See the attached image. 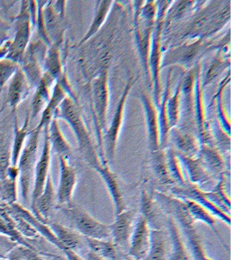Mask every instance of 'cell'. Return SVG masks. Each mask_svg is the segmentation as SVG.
Segmentation results:
<instances>
[{"label": "cell", "mask_w": 231, "mask_h": 260, "mask_svg": "<svg viewBox=\"0 0 231 260\" xmlns=\"http://www.w3.org/2000/svg\"><path fill=\"white\" fill-rule=\"evenodd\" d=\"M174 141L177 147L183 152V156L192 158L197 152L195 140L187 134L176 133Z\"/></svg>", "instance_id": "33"}, {"label": "cell", "mask_w": 231, "mask_h": 260, "mask_svg": "<svg viewBox=\"0 0 231 260\" xmlns=\"http://www.w3.org/2000/svg\"><path fill=\"white\" fill-rule=\"evenodd\" d=\"M20 68L17 62L5 58L0 60V94L5 85L11 81L12 77Z\"/></svg>", "instance_id": "34"}, {"label": "cell", "mask_w": 231, "mask_h": 260, "mask_svg": "<svg viewBox=\"0 0 231 260\" xmlns=\"http://www.w3.org/2000/svg\"><path fill=\"white\" fill-rule=\"evenodd\" d=\"M59 209L70 221L73 229L82 237L99 240L110 239L109 225L94 218L84 209L74 204L72 206H61Z\"/></svg>", "instance_id": "4"}, {"label": "cell", "mask_w": 231, "mask_h": 260, "mask_svg": "<svg viewBox=\"0 0 231 260\" xmlns=\"http://www.w3.org/2000/svg\"><path fill=\"white\" fill-rule=\"evenodd\" d=\"M30 112L28 111L23 126L20 127L17 115H13V139L12 146V166L17 167L22 150L29 136Z\"/></svg>", "instance_id": "22"}, {"label": "cell", "mask_w": 231, "mask_h": 260, "mask_svg": "<svg viewBox=\"0 0 231 260\" xmlns=\"http://www.w3.org/2000/svg\"><path fill=\"white\" fill-rule=\"evenodd\" d=\"M145 188L141 190V214L145 217L151 225V223L155 222V212L154 207V199Z\"/></svg>", "instance_id": "35"}, {"label": "cell", "mask_w": 231, "mask_h": 260, "mask_svg": "<svg viewBox=\"0 0 231 260\" xmlns=\"http://www.w3.org/2000/svg\"><path fill=\"white\" fill-rule=\"evenodd\" d=\"M168 188L172 196L177 197L178 199H189L198 203L201 206L204 207L207 210L210 211L215 217H218L223 222L230 226V215L227 214L214 203L211 202L205 194V190H202L198 186L188 184L184 187L172 186L168 187Z\"/></svg>", "instance_id": "10"}, {"label": "cell", "mask_w": 231, "mask_h": 260, "mask_svg": "<svg viewBox=\"0 0 231 260\" xmlns=\"http://www.w3.org/2000/svg\"><path fill=\"white\" fill-rule=\"evenodd\" d=\"M166 157H167L168 172L174 186L184 187L189 184L186 180L185 173L179 156H176L173 153H170L166 156Z\"/></svg>", "instance_id": "31"}, {"label": "cell", "mask_w": 231, "mask_h": 260, "mask_svg": "<svg viewBox=\"0 0 231 260\" xmlns=\"http://www.w3.org/2000/svg\"><path fill=\"white\" fill-rule=\"evenodd\" d=\"M151 241V225L145 217L140 213L136 219L127 255L135 260H145L149 254Z\"/></svg>", "instance_id": "9"}, {"label": "cell", "mask_w": 231, "mask_h": 260, "mask_svg": "<svg viewBox=\"0 0 231 260\" xmlns=\"http://www.w3.org/2000/svg\"><path fill=\"white\" fill-rule=\"evenodd\" d=\"M152 170L154 174L161 184L168 187L174 186L168 172L167 157L163 154H156L153 158Z\"/></svg>", "instance_id": "32"}, {"label": "cell", "mask_w": 231, "mask_h": 260, "mask_svg": "<svg viewBox=\"0 0 231 260\" xmlns=\"http://www.w3.org/2000/svg\"><path fill=\"white\" fill-rule=\"evenodd\" d=\"M226 176L221 175L218 178L216 185L210 190L205 191L209 200L214 203L221 210L230 215V199L226 193Z\"/></svg>", "instance_id": "28"}, {"label": "cell", "mask_w": 231, "mask_h": 260, "mask_svg": "<svg viewBox=\"0 0 231 260\" xmlns=\"http://www.w3.org/2000/svg\"><path fill=\"white\" fill-rule=\"evenodd\" d=\"M95 172L100 176L106 186L107 190L113 203L115 215L125 210L126 207L117 176L111 171V168H109L107 162L101 165Z\"/></svg>", "instance_id": "14"}, {"label": "cell", "mask_w": 231, "mask_h": 260, "mask_svg": "<svg viewBox=\"0 0 231 260\" xmlns=\"http://www.w3.org/2000/svg\"><path fill=\"white\" fill-rule=\"evenodd\" d=\"M65 2H46L43 8V17L46 34L50 45L61 44L64 32Z\"/></svg>", "instance_id": "8"}, {"label": "cell", "mask_w": 231, "mask_h": 260, "mask_svg": "<svg viewBox=\"0 0 231 260\" xmlns=\"http://www.w3.org/2000/svg\"><path fill=\"white\" fill-rule=\"evenodd\" d=\"M53 79L44 73L43 77L39 84L35 88V92L31 100V109L30 112V119H34L41 115L51 96V87L54 82Z\"/></svg>", "instance_id": "18"}, {"label": "cell", "mask_w": 231, "mask_h": 260, "mask_svg": "<svg viewBox=\"0 0 231 260\" xmlns=\"http://www.w3.org/2000/svg\"><path fill=\"white\" fill-rule=\"evenodd\" d=\"M137 215L135 209H126L115 215L114 221L109 224L112 241L127 254Z\"/></svg>", "instance_id": "11"}, {"label": "cell", "mask_w": 231, "mask_h": 260, "mask_svg": "<svg viewBox=\"0 0 231 260\" xmlns=\"http://www.w3.org/2000/svg\"><path fill=\"white\" fill-rule=\"evenodd\" d=\"M11 26L6 20L0 17V46L9 40V32Z\"/></svg>", "instance_id": "37"}, {"label": "cell", "mask_w": 231, "mask_h": 260, "mask_svg": "<svg viewBox=\"0 0 231 260\" xmlns=\"http://www.w3.org/2000/svg\"><path fill=\"white\" fill-rule=\"evenodd\" d=\"M31 88L25 73L19 68L9 81L8 89L7 102L13 115L18 107L29 96Z\"/></svg>", "instance_id": "13"}, {"label": "cell", "mask_w": 231, "mask_h": 260, "mask_svg": "<svg viewBox=\"0 0 231 260\" xmlns=\"http://www.w3.org/2000/svg\"><path fill=\"white\" fill-rule=\"evenodd\" d=\"M90 251L105 260H126L128 255L119 249L110 240H99L84 238Z\"/></svg>", "instance_id": "21"}, {"label": "cell", "mask_w": 231, "mask_h": 260, "mask_svg": "<svg viewBox=\"0 0 231 260\" xmlns=\"http://www.w3.org/2000/svg\"><path fill=\"white\" fill-rule=\"evenodd\" d=\"M13 134L7 127L0 128V180L8 178V172L12 166Z\"/></svg>", "instance_id": "25"}, {"label": "cell", "mask_w": 231, "mask_h": 260, "mask_svg": "<svg viewBox=\"0 0 231 260\" xmlns=\"http://www.w3.org/2000/svg\"><path fill=\"white\" fill-rule=\"evenodd\" d=\"M167 225L171 244L170 260H191L181 231L175 220L170 215L168 216Z\"/></svg>", "instance_id": "20"}, {"label": "cell", "mask_w": 231, "mask_h": 260, "mask_svg": "<svg viewBox=\"0 0 231 260\" xmlns=\"http://www.w3.org/2000/svg\"><path fill=\"white\" fill-rule=\"evenodd\" d=\"M168 256L166 234L160 229H151V247L145 260H168Z\"/></svg>", "instance_id": "30"}, {"label": "cell", "mask_w": 231, "mask_h": 260, "mask_svg": "<svg viewBox=\"0 0 231 260\" xmlns=\"http://www.w3.org/2000/svg\"><path fill=\"white\" fill-rule=\"evenodd\" d=\"M54 118L64 120L72 128L78 140L80 151L89 166L94 171L99 168L103 162L94 152L88 131L70 98L67 97L62 102L56 111Z\"/></svg>", "instance_id": "2"}, {"label": "cell", "mask_w": 231, "mask_h": 260, "mask_svg": "<svg viewBox=\"0 0 231 260\" xmlns=\"http://www.w3.org/2000/svg\"><path fill=\"white\" fill-rule=\"evenodd\" d=\"M64 249L76 251L82 246V236L75 230L58 222L46 223Z\"/></svg>", "instance_id": "24"}, {"label": "cell", "mask_w": 231, "mask_h": 260, "mask_svg": "<svg viewBox=\"0 0 231 260\" xmlns=\"http://www.w3.org/2000/svg\"><path fill=\"white\" fill-rule=\"evenodd\" d=\"M10 207L22 218H23L28 223H29L40 235L43 236L47 241L51 243L52 245L56 246L58 249H61L62 251L64 249V247L56 239L55 235L52 233L47 223L38 218L31 211L27 210L25 207L19 204V203H13V204L10 205Z\"/></svg>", "instance_id": "19"}, {"label": "cell", "mask_w": 231, "mask_h": 260, "mask_svg": "<svg viewBox=\"0 0 231 260\" xmlns=\"http://www.w3.org/2000/svg\"><path fill=\"white\" fill-rule=\"evenodd\" d=\"M182 162L186 180L189 184L195 185L204 190L212 183L213 178L201 164L200 160L181 155L179 156Z\"/></svg>", "instance_id": "16"}, {"label": "cell", "mask_w": 231, "mask_h": 260, "mask_svg": "<svg viewBox=\"0 0 231 260\" xmlns=\"http://www.w3.org/2000/svg\"><path fill=\"white\" fill-rule=\"evenodd\" d=\"M154 199L162 209L171 216L183 233L184 243L187 247L190 257L193 260H214L207 253L202 238L196 230L194 221L188 213L181 199L155 191Z\"/></svg>", "instance_id": "1"}, {"label": "cell", "mask_w": 231, "mask_h": 260, "mask_svg": "<svg viewBox=\"0 0 231 260\" xmlns=\"http://www.w3.org/2000/svg\"><path fill=\"white\" fill-rule=\"evenodd\" d=\"M48 137L51 148L58 157L62 156L69 160L71 155L70 145L62 134L58 120L55 118L52 120L48 127Z\"/></svg>", "instance_id": "27"}, {"label": "cell", "mask_w": 231, "mask_h": 260, "mask_svg": "<svg viewBox=\"0 0 231 260\" xmlns=\"http://www.w3.org/2000/svg\"><path fill=\"white\" fill-rule=\"evenodd\" d=\"M56 202H57L56 190L54 188L52 174L50 173L48 177L47 181H46L43 192H42L39 198L36 201L32 213L38 218L47 223L50 215H51L52 210L55 208Z\"/></svg>", "instance_id": "15"}, {"label": "cell", "mask_w": 231, "mask_h": 260, "mask_svg": "<svg viewBox=\"0 0 231 260\" xmlns=\"http://www.w3.org/2000/svg\"><path fill=\"white\" fill-rule=\"evenodd\" d=\"M86 260H105L103 259L102 257H101L100 256L96 255V253H94V252L90 251L88 253H87L86 255Z\"/></svg>", "instance_id": "39"}, {"label": "cell", "mask_w": 231, "mask_h": 260, "mask_svg": "<svg viewBox=\"0 0 231 260\" xmlns=\"http://www.w3.org/2000/svg\"><path fill=\"white\" fill-rule=\"evenodd\" d=\"M15 32L11 41L7 58L19 64L31 40L33 22L30 12L29 1H22L19 12L15 20Z\"/></svg>", "instance_id": "5"}, {"label": "cell", "mask_w": 231, "mask_h": 260, "mask_svg": "<svg viewBox=\"0 0 231 260\" xmlns=\"http://www.w3.org/2000/svg\"><path fill=\"white\" fill-rule=\"evenodd\" d=\"M48 45L38 40L29 43L21 62L20 69L25 73L30 86L36 88L44 75V63Z\"/></svg>", "instance_id": "6"}, {"label": "cell", "mask_w": 231, "mask_h": 260, "mask_svg": "<svg viewBox=\"0 0 231 260\" xmlns=\"http://www.w3.org/2000/svg\"><path fill=\"white\" fill-rule=\"evenodd\" d=\"M67 98V93L59 83H56L52 89L51 96L47 106L41 114V119L36 127L44 129L46 126L50 125V122L54 118L56 111L60 104Z\"/></svg>", "instance_id": "26"}, {"label": "cell", "mask_w": 231, "mask_h": 260, "mask_svg": "<svg viewBox=\"0 0 231 260\" xmlns=\"http://www.w3.org/2000/svg\"><path fill=\"white\" fill-rule=\"evenodd\" d=\"M3 110H4V108H3V109H2V110H1V111H0V113H2V112H3Z\"/></svg>", "instance_id": "40"}, {"label": "cell", "mask_w": 231, "mask_h": 260, "mask_svg": "<svg viewBox=\"0 0 231 260\" xmlns=\"http://www.w3.org/2000/svg\"><path fill=\"white\" fill-rule=\"evenodd\" d=\"M199 160L213 178L218 179L221 175L225 174V162L216 150L205 148Z\"/></svg>", "instance_id": "29"}, {"label": "cell", "mask_w": 231, "mask_h": 260, "mask_svg": "<svg viewBox=\"0 0 231 260\" xmlns=\"http://www.w3.org/2000/svg\"><path fill=\"white\" fill-rule=\"evenodd\" d=\"M59 44H52L48 46L44 60V73L49 75L56 83H59L62 88L68 91V82L63 72V67L60 57Z\"/></svg>", "instance_id": "17"}, {"label": "cell", "mask_w": 231, "mask_h": 260, "mask_svg": "<svg viewBox=\"0 0 231 260\" xmlns=\"http://www.w3.org/2000/svg\"><path fill=\"white\" fill-rule=\"evenodd\" d=\"M10 260H46L32 251L31 248L21 245L13 249L9 255Z\"/></svg>", "instance_id": "36"}, {"label": "cell", "mask_w": 231, "mask_h": 260, "mask_svg": "<svg viewBox=\"0 0 231 260\" xmlns=\"http://www.w3.org/2000/svg\"><path fill=\"white\" fill-rule=\"evenodd\" d=\"M180 199L183 201L188 213H189L190 217L193 219L194 222H197V221L199 222H202L208 225L209 228H210V229L214 232L219 241L224 246L225 249H227L226 245L223 241L220 233H219L218 229H217L216 217L210 211L207 210L204 207L201 206L198 203L187 199Z\"/></svg>", "instance_id": "23"}, {"label": "cell", "mask_w": 231, "mask_h": 260, "mask_svg": "<svg viewBox=\"0 0 231 260\" xmlns=\"http://www.w3.org/2000/svg\"><path fill=\"white\" fill-rule=\"evenodd\" d=\"M60 176L58 186L56 190V198L60 206H72L73 197L77 184L78 172L67 158L60 156Z\"/></svg>", "instance_id": "12"}, {"label": "cell", "mask_w": 231, "mask_h": 260, "mask_svg": "<svg viewBox=\"0 0 231 260\" xmlns=\"http://www.w3.org/2000/svg\"><path fill=\"white\" fill-rule=\"evenodd\" d=\"M48 127L44 128V144L41 154L38 158L34 171L33 188L31 195V209L33 211L36 201L40 194L43 192L48 177L50 174V165H51V146H50L49 137H48Z\"/></svg>", "instance_id": "7"}, {"label": "cell", "mask_w": 231, "mask_h": 260, "mask_svg": "<svg viewBox=\"0 0 231 260\" xmlns=\"http://www.w3.org/2000/svg\"><path fill=\"white\" fill-rule=\"evenodd\" d=\"M62 251L65 254L68 260H84L82 259L80 255L77 253V252L73 251V250L64 249L62 250Z\"/></svg>", "instance_id": "38"}, {"label": "cell", "mask_w": 231, "mask_h": 260, "mask_svg": "<svg viewBox=\"0 0 231 260\" xmlns=\"http://www.w3.org/2000/svg\"><path fill=\"white\" fill-rule=\"evenodd\" d=\"M43 129L37 127L29 131L27 142L18 161L21 194L25 205L30 202L33 188L34 171L38 160L40 134Z\"/></svg>", "instance_id": "3"}]
</instances>
